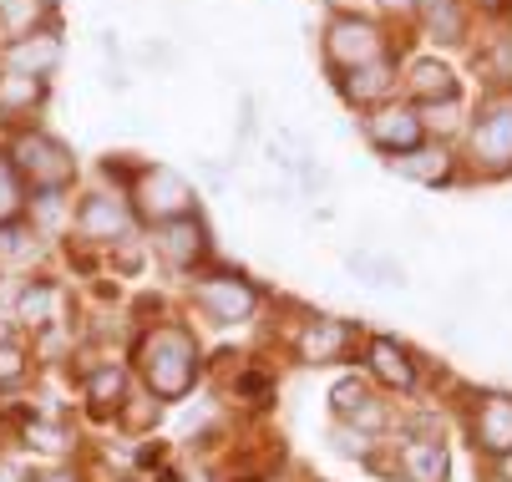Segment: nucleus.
<instances>
[{"instance_id":"nucleus-1","label":"nucleus","mask_w":512,"mask_h":482,"mask_svg":"<svg viewBox=\"0 0 512 482\" xmlns=\"http://www.w3.org/2000/svg\"><path fill=\"white\" fill-rule=\"evenodd\" d=\"M137 366L158 401H178L198 381V346L183 325H153L137 346Z\"/></svg>"},{"instance_id":"nucleus-2","label":"nucleus","mask_w":512,"mask_h":482,"mask_svg":"<svg viewBox=\"0 0 512 482\" xmlns=\"http://www.w3.org/2000/svg\"><path fill=\"white\" fill-rule=\"evenodd\" d=\"M11 163H16L21 183L31 178L36 193H66L71 178H77V158H71V148L61 143V137L41 132V127H21V132H16Z\"/></svg>"},{"instance_id":"nucleus-3","label":"nucleus","mask_w":512,"mask_h":482,"mask_svg":"<svg viewBox=\"0 0 512 482\" xmlns=\"http://www.w3.org/2000/svg\"><path fill=\"white\" fill-rule=\"evenodd\" d=\"M127 198H132V214L137 219H148V224H168V219H183V214H193V183L183 178V173H173V168H148L142 163V173H137V183L127 188Z\"/></svg>"},{"instance_id":"nucleus-4","label":"nucleus","mask_w":512,"mask_h":482,"mask_svg":"<svg viewBox=\"0 0 512 482\" xmlns=\"http://www.w3.org/2000/svg\"><path fill=\"white\" fill-rule=\"evenodd\" d=\"M467 148H472V168L482 178H507L512 173V97H492L472 132H467Z\"/></svg>"},{"instance_id":"nucleus-5","label":"nucleus","mask_w":512,"mask_h":482,"mask_svg":"<svg viewBox=\"0 0 512 482\" xmlns=\"http://www.w3.org/2000/svg\"><path fill=\"white\" fill-rule=\"evenodd\" d=\"M386 56V36L376 21H365V16H350L340 11L330 26H325V61H330V72H355V66L365 61H381Z\"/></svg>"},{"instance_id":"nucleus-6","label":"nucleus","mask_w":512,"mask_h":482,"mask_svg":"<svg viewBox=\"0 0 512 482\" xmlns=\"http://www.w3.org/2000/svg\"><path fill=\"white\" fill-rule=\"evenodd\" d=\"M193 305L213 325H239L259 310V290L239 274H203V280H193Z\"/></svg>"},{"instance_id":"nucleus-7","label":"nucleus","mask_w":512,"mask_h":482,"mask_svg":"<svg viewBox=\"0 0 512 482\" xmlns=\"http://www.w3.org/2000/svg\"><path fill=\"white\" fill-rule=\"evenodd\" d=\"M153 254L168 264V269H178V274H188L193 264H203L208 259V229H203V219L198 214H183V219H168V224H153Z\"/></svg>"},{"instance_id":"nucleus-8","label":"nucleus","mask_w":512,"mask_h":482,"mask_svg":"<svg viewBox=\"0 0 512 482\" xmlns=\"http://www.w3.org/2000/svg\"><path fill=\"white\" fill-rule=\"evenodd\" d=\"M71 219H77V234L82 239L117 244V239L132 234V203H127V193H87Z\"/></svg>"},{"instance_id":"nucleus-9","label":"nucleus","mask_w":512,"mask_h":482,"mask_svg":"<svg viewBox=\"0 0 512 482\" xmlns=\"http://www.w3.org/2000/svg\"><path fill=\"white\" fill-rule=\"evenodd\" d=\"M472 447L487 452L492 462L512 452V396L507 391H482L472 406Z\"/></svg>"},{"instance_id":"nucleus-10","label":"nucleus","mask_w":512,"mask_h":482,"mask_svg":"<svg viewBox=\"0 0 512 482\" xmlns=\"http://www.w3.org/2000/svg\"><path fill=\"white\" fill-rule=\"evenodd\" d=\"M355 335H360V325H350V320H340V315H315V320L300 330L295 351H300L305 366H335V361H345V351H350Z\"/></svg>"},{"instance_id":"nucleus-11","label":"nucleus","mask_w":512,"mask_h":482,"mask_svg":"<svg viewBox=\"0 0 512 482\" xmlns=\"http://www.w3.org/2000/svg\"><path fill=\"white\" fill-rule=\"evenodd\" d=\"M365 137H371V143L391 158V153H411V148H421L426 127H421L416 107H371V117H365Z\"/></svg>"},{"instance_id":"nucleus-12","label":"nucleus","mask_w":512,"mask_h":482,"mask_svg":"<svg viewBox=\"0 0 512 482\" xmlns=\"http://www.w3.org/2000/svg\"><path fill=\"white\" fill-rule=\"evenodd\" d=\"M61 36L56 26H41V31H26V36H11L6 41V66L11 72H26V77H51L61 66Z\"/></svg>"},{"instance_id":"nucleus-13","label":"nucleus","mask_w":512,"mask_h":482,"mask_svg":"<svg viewBox=\"0 0 512 482\" xmlns=\"http://www.w3.org/2000/svg\"><path fill=\"white\" fill-rule=\"evenodd\" d=\"M340 97L355 102V107H386V97L396 92V61L381 56V61H365L355 72H340Z\"/></svg>"},{"instance_id":"nucleus-14","label":"nucleus","mask_w":512,"mask_h":482,"mask_svg":"<svg viewBox=\"0 0 512 482\" xmlns=\"http://www.w3.org/2000/svg\"><path fill=\"white\" fill-rule=\"evenodd\" d=\"M391 163V173H401V178H411V183H426V188H436V183H452V173H457V158H452V148H442V143H421V148H411V153H391L386 158Z\"/></svg>"},{"instance_id":"nucleus-15","label":"nucleus","mask_w":512,"mask_h":482,"mask_svg":"<svg viewBox=\"0 0 512 482\" xmlns=\"http://www.w3.org/2000/svg\"><path fill=\"white\" fill-rule=\"evenodd\" d=\"M46 102V77H26V72H0V127H11L16 117H31Z\"/></svg>"},{"instance_id":"nucleus-16","label":"nucleus","mask_w":512,"mask_h":482,"mask_svg":"<svg viewBox=\"0 0 512 482\" xmlns=\"http://www.w3.org/2000/svg\"><path fill=\"white\" fill-rule=\"evenodd\" d=\"M406 92L426 107V102H457L462 97V82H457V72H452V66L447 61H416L411 66V72H406Z\"/></svg>"},{"instance_id":"nucleus-17","label":"nucleus","mask_w":512,"mask_h":482,"mask_svg":"<svg viewBox=\"0 0 512 482\" xmlns=\"http://www.w3.org/2000/svg\"><path fill=\"white\" fill-rule=\"evenodd\" d=\"M56 310H61V285H56V280L36 274L31 285H21V295H16V320H21V325L51 330V325H56Z\"/></svg>"},{"instance_id":"nucleus-18","label":"nucleus","mask_w":512,"mask_h":482,"mask_svg":"<svg viewBox=\"0 0 512 482\" xmlns=\"http://www.w3.org/2000/svg\"><path fill=\"white\" fill-rule=\"evenodd\" d=\"M401 472L406 482H447L452 462H447V447L436 442V437H416L401 447Z\"/></svg>"},{"instance_id":"nucleus-19","label":"nucleus","mask_w":512,"mask_h":482,"mask_svg":"<svg viewBox=\"0 0 512 482\" xmlns=\"http://www.w3.org/2000/svg\"><path fill=\"white\" fill-rule=\"evenodd\" d=\"M371 376H381L386 386H396V391H411V381H416V366H411V351L401 346V340H391V335H376L371 340Z\"/></svg>"},{"instance_id":"nucleus-20","label":"nucleus","mask_w":512,"mask_h":482,"mask_svg":"<svg viewBox=\"0 0 512 482\" xmlns=\"http://www.w3.org/2000/svg\"><path fill=\"white\" fill-rule=\"evenodd\" d=\"M345 264H350V274H355V280H365V285H406V264L401 259H391V254H371V249H350L345 254Z\"/></svg>"},{"instance_id":"nucleus-21","label":"nucleus","mask_w":512,"mask_h":482,"mask_svg":"<svg viewBox=\"0 0 512 482\" xmlns=\"http://www.w3.org/2000/svg\"><path fill=\"white\" fill-rule=\"evenodd\" d=\"M21 437H26V447H36V452H46V457H66L71 447H77V437H71L66 422H46V417H31V422L21 427Z\"/></svg>"},{"instance_id":"nucleus-22","label":"nucleus","mask_w":512,"mask_h":482,"mask_svg":"<svg viewBox=\"0 0 512 482\" xmlns=\"http://www.w3.org/2000/svg\"><path fill=\"white\" fill-rule=\"evenodd\" d=\"M421 21H426V36H431V41H442V46H457V41H467V11H462V0H457V6H436V11H421Z\"/></svg>"},{"instance_id":"nucleus-23","label":"nucleus","mask_w":512,"mask_h":482,"mask_svg":"<svg viewBox=\"0 0 512 482\" xmlns=\"http://www.w3.org/2000/svg\"><path fill=\"white\" fill-rule=\"evenodd\" d=\"M122 396H127V371L122 366H97L92 376H87V401H97V406H122Z\"/></svg>"},{"instance_id":"nucleus-24","label":"nucleus","mask_w":512,"mask_h":482,"mask_svg":"<svg viewBox=\"0 0 512 482\" xmlns=\"http://www.w3.org/2000/svg\"><path fill=\"white\" fill-rule=\"evenodd\" d=\"M371 401H376V396H371V386H365L360 376H345V381H335V391H330V411H335L340 422H355Z\"/></svg>"},{"instance_id":"nucleus-25","label":"nucleus","mask_w":512,"mask_h":482,"mask_svg":"<svg viewBox=\"0 0 512 482\" xmlns=\"http://www.w3.org/2000/svg\"><path fill=\"white\" fill-rule=\"evenodd\" d=\"M46 11H51L46 0H0V26H6L11 36H26V31H41Z\"/></svg>"},{"instance_id":"nucleus-26","label":"nucleus","mask_w":512,"mask_h":482,"mask_svg":"<svg viewBox=\"0 0 512 482\" xmlns=\"http://www.w3.org/2000/svg\"><path fill=\"white\" fill-rule=\"evenodd\" d=\"M26 209V188H21V173L11 163V153H0V224H16Z\"/></svg>"},{"instance_id":"nucleus-27","label":"nucleus","mask_w":512,"mask_h":482,"mask_svg":"<svg viewBox=\"0 0 512 482\" xmlns=\"http://www.w3.org/2000/svg\"><path fill=\"white\" fill-rule=\"evenodd\" d=\"M41 234L31 229V224H0V264H26V259H36V244Z\"/></svg>"},{"instance_id":"nucleus-28","label":"nucleus","mask_w":512,"mask_h":482,"mask_svg":"<svg viewBox=\"0 0 512 482\" xmlns=\"http://www.w3.org/2000/svg\"><path fill=\"white\" fill-rule=\"evenodd\" d=\"M26 203H31V229L36 234H56L61 224H71L66 219V193H36Z\"/></svg>"},{"instance_id":"nucleus-29","label":"nucleus","mask_w":512,"mask_h":482,"mask_svg":"<svg viewBox=\"0 0 512 482\" xmlns=\"http://www.w3.org/2000/svg\"><path fill=\"white\" fill-rule=\"evenodd\" d=\"M330 442H335V452H340V457H360V462H371V437H365L360 427H350V422H335V427H330Z\"/></svg>"},{"instance_id":"nucleus-30","label":"nucleus","mask_w":512,"mask_h":482,"mask_svg":"<svg viewBox=\"0 0 512 482\" xmlns=\"http://www.w3.org/2000/svg\"><path fill=\"white\" fill-rule=\"evenodd\" d=\"M416 117H421V127H431V132H452V127L462 122V102H426V107H416Z\"/></svg>"},{"instance_id":"nucleus-31","label":"nucleus","mask_w":512,"mask_h":482,"mask_svg":"<svg viewBox=\"0 0 512 482\" xmlns=\"http://www.w3.org/2000/svg\"><path fill=\"white\" fill-rule=\"evenodd\" d=\"M26 376V351L11 346V340H0V386H16Z\"/></svg>"},{"instance_id":"nucleus-32","label":"nucleus","mask_w":512,"mask_h":482,"mask_svg":"<svg viewBox=\"0 0 512 482\" xmlns=\"http://www.w3.org/2000/svg\"><path fill=\"white\" fill-rule=\"evenodd\" d=\"M482 66H487V72H492L497 82H512V31H507V36H497V46L487 51V61H482Z\"/></svg>"},{"instance_id":"nucleus-33","label":"nucleus","mask_w":512,"mask_h":482,"mask_svg":"<svg viewBox=\"0 0 512 482\" xmlns=\"http://www.w3.org/2000/svg\"><path fill=\"white\" fill-rule=\"evenodd\" d=\"M142 56L158 61V66H178V51H173L168 41H148V46H142Z\"/></svg>"},{"instance_id":"nucleus-34","label":"nucleus","mask_w":512,"mask_h":482,"mask_svg":"<svg viewBox=\"0 0 512 482\" xmlns=\"http://www.w3.org/2000/svg\"><path fill=\"white\" fill-rule=\"evenodd\" d=\"M97 41H102V51H107V56H112V61H117V56H122V41H117V31H102V36H97Z\"/></svg>"},{"instance_id":"nucleus-35","label":"nucleus","mask_w":512,"mask_h":482,"mask_svg":"<svg viewBox=\"0 0 512 482\" xmlns=\"http://www.w3.org/2000/svg\"><path fill=\"white\" fill-rule=\"evenodd\" d=\"M381 11H396V16H406V11H416V0H376Z\"/></svg>"},{"instance_id":"nucleus-36","label":"nucleus","mask_w":512,"mask_h":482,"mask_svg":"<svg viewBox=\"0 0 512 482\" xmlns=\"http://www.w3.org/2000/svg\"><path fill=\"white\" fill-rule=\"evenodd\" d=\"M436 6H457V0H416V11H436Z\"/></svg>"},{"instance_id":"nucleus-37","label":"nucleus","mask_w":512,"mask_h":482,"mask_svg":"<svg viewBox=\"0 0 512 482\" xmlns=\"http://www.w3.org/2000/svg\"><path fill=\"white\" fill-rule=\"evenodd\" d=\"M497 467H502V477L512 482V452H507V457H497Z\"/></svg>"},{"instance_id":"nucleus-38","label":"nucleus","mask_w":512,"mask_h":482,"mask_svg":"<svg viewBox=\"0 0 512 482\" xmlns=\"http://www.w3.org/2000/svg\"><path fill=\"white\" fill-rule=\"evenodd\" d=\"M127 482H142V477H127Z\"/></svg>"},{"instance_id":"nucleus-39","label":"nucleus","mask_w":512,"mask_h":482,"mask_svg":"<svg viewBox=\"0 0 512 482\" xmlns=\"http://www.w3.org/2000/svg\"><path fill=\"white\" fill-rule=\"evenodd\" d=\"M168 482H178V477H168Z\"/></svg>"}]
</instances>
